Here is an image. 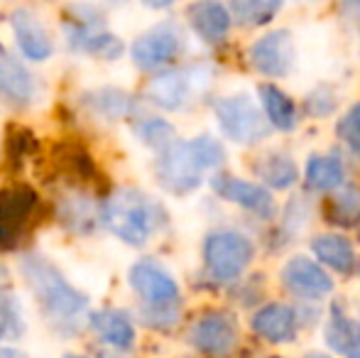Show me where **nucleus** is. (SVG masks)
<instances>
[{
    "label": "nucleus",
    "instance_id": "2",
    "mask_svg": "<svg viewBox=\"0 0 360 358\" xmlns=\"http://www.w3.org/2000/svg\"><path fill=\"white\" fill-rule=\"evenodd\" d=\"M101 224L123 243L145 245L162 224V209L138 189H118L101 206Z\"/></svg>",
    "mask_w": 360,
    "mask_h": 358
},
{
    "label": "nucleus",
    "instance_id": "6",
    "mask_svg": "<svg viewBox=\"0 0 360 358\" xmlns=\"http://www.w3.org/2000/svg\"><path fill=\"white\" fill-rule=\"evenodd\" d=\"M130 287L135 295L145 302V305L155 307V309H169L179 302L181 292L176 280L169 275L160 263L155 260H138L130 268Z\"/></svg>",
    "mask_w": 360,
    "mask_h": 358
},
{
    "label": "nucleus",
    "instance_id": "28",
    "mask_svg": "<svg viewBox=\"0 0 360 358\" xmlns=\"http://www.w3.org/2000/svg\"><path fill=\"white\" fill-rule=\"evenodd\" d=\"M20 329V309L13 297H0V339L5 334H18Z\"/></svg>",
    "mask_w": 360,
    "mask_h": 358
},
{
    "label": "nucleus",
    "instance_id": "31",
    "mask_svg": "<svg viewBox=\"0 0 360 358\" xmlns=\"http://www.w3.org/2000/svg\"><path fill=\"white\" fill-rule=\"evenodd\" d=\"M64 358H86V356H79V354H69V356H64Z\"/></svg>",
    "mask_w": 360,
    "mask_h": 358
},
{
    "label": "nucleus",
    "instance_id": "30",
    "mask_svg": "<svg viewBox=\"0 0 360 358\" xmlns=\"http://www.w3.org/2000/svg\"><path fill=\"white\" fill-rule=\"evenodd\" d=\"M0 358H25V354H20L15 349H0Z\"/></svg>",
    "mask_w": 360,
    "mask_h": 358
},
{
    "label": "nucleus",
    "instance_id": "29",
    "mask_svg": "<svg viewBox=\"0 0 360 358\" xmlns=\"http://www.w3.org/2000/svg\"><path fill=\"white\" fill-rule=\"evenodd\" d=\"M143 5H147V8L152 10H162V8H169V5H174L176 0H140Z\"/></svg>",
    "mask_w": 360,
    "mask_h": 358
},
{
    "label": "nucleus",
    "instance_id": "5",
    "mask_svg": "<svg viewBox=\"0 0 360 358\" xmlns=\"http://www.w3.org/2000/svg\"><path fill=\"white\" fill-rule=\"evenodd\" d=\"M216 120L228 140L255 145L270 135V120L248 96H228L216 103Z\"/></svg>",
    "mask_w": 360,
    "mask_h": 358
},
{
    "label": "nucleus",
    "instance_id": "4",
    "mask_svg": "<svg viewBox=\"0 0 360 358\" xmlns=\"http://www.w3.org/2000/svg\"><path fill=\"white\" fill-rule=\"evenodd\" d=\"M255 248L243 234L214 231L204 241V263L211 277L218 282H233L250 265Z\"/></svg>",
    "mask_w": 360,
    "mask_h": 358
},
{
    "label": "nucleus",
    "instance_id": "23",
    "mask_svg": "<svg viewBox=\"0 0 360 358\" xmlns=\"http://www.w3.org/2000/svg\"><path fill=\"white\" fill-rule=\"evenodd\" d=\"M282 8V0H231V18L245 27L267 25Z\"/></svg>",
    "mask_w": 360,
    "mask_h": 358
},
{
    "label": "nucleus",
    "instance_id": "27",
    "mask_svg": "<svg viewBox=\"0 0 360 358\" xmlns=\"http://www.w3.org/2000/svg\"><path fill=\"white\" fill-rule=\"evenodd\" d=\"M336 133L348 148L353 150L356 155H360V103L353 106L336 125Z\"/></svg>",
    "mask_w": 360,
    "mask_h": 358
},
{
    "label": "nucleus",
    "instance_id": "11",
    "mask_svg": "<svg viewBox=\"0 0 360 358\" xmlns=\"http://www.w3.org/2000/svg\"><path fill=\"white\" fill-rule=\"evenodd\" d=\"M191 344L206 356H223L236 346L238 329L233 319L221 312H206L196 324L191 326Z\"/></svg>",
    "mask_w": 360,
    "mask_h": 358
},
{
    "label": "nucleus",
    "instance_id": "26",
    "mask_svg": "<svg viewBox=\"0 0 360 358\" xmlns=\"http://www.w3.org/2000/svg\"><path fill=\"white\" fill-rule=\"evenodd\" d=\"M138 138L150 148H167L169 143H174V128L162 118H147L138 125Z\"/></svg>",
    "mask_w": 360,
    "mask_h": 358
},
{
    "label": "nucleus",
    "instance_id": "18",
    "mask_svg": "<svg viewBox=\"0 0 360 358\" xmlns=\"http://www.w3.org/2000/svg\"><path fill=\"white\" fill-rule=\"evenodd\" d=\"M91 329L103 344L113 346L118 351H128L135 344V326L128 314L118 309H103L91 317Z\"/></svg>",
    "mask_w": 360,
    "mask_h": 358
},
{
    "label": "nucleus",
    "instance_id": "17",
    "mask_svg": "<svg viewBox=\"0 0 360 358\" xmlns=\"http://www.w3.org/2000/svg\"><path fill=\"white\" fill-rule=\"evenodd\" d=\"M69 44L101 59H118L123 54L120 39L108 30H101L96 23H79L69 27Z\"/></svg>",
    "mask_w": 360,
    "mask_h": 358
},
{
    "label": "nucleus",
    "instance_id": "1",
    "mask_svg": "<svg viewBox=\"0 0 360 358\" xmlns=\"http://www.w3.org/2000/svg\"><path fill=\"white\" fill-rule=\"evenodd\" d=\"M223 145L211 135L194 140H174L160 150L157 179L172 194H189L201 184V174L223 162Z\"/></svg>",
    "mask_w": 360,
    "mask_h": 358
},
{
    "label": "nucleus",
    "instance_id": "32",
    "mask_svg": "<svg viewBox=\"0 0 360 358\" xmlns=\"http://www.w3.org/2000/svg\"><path fill=\"white\" fill-rule=\"evenodd\" d=\"M311 358H323V356H319V354H311Z\"/></svg>",
    "mask_w": 360,
    "mask_h": 358
},
{
    "label": "nucleus",
    "instance_id": "7",
    "mask_svg": "<svg viewBox=\"0 0 360 358\" xmlns=\"http://www.w3.org/2000/svg\"><path fill=\"white\" fill-rule=\"evenodd\" d=\"M181 52V32L174 25H157V27L147 30L140 34L130 47V57H133L135 67L143 72H152L172 59H176Z\"/></svg>",
    "mask_w": 360,
    "mask_h": 358
},
{
    "label": "nucleus",
    "instance_id": "16",
    "mask_svg": "<svg viewBox=\"0 0 360 358\" xmlns=\"http://www.w3.org/2000/svg\"><path fill=\"white\" fill-rule=\"evenodd\" d=\"M37 84L30 69L18 59H0V96L13 106H27L34 101Z\"/></svg>",
    "mask_w": 360,
    "mask_h": 358
},
{
    "label": "nucleus",
    "instance_id": "15",
    "mask_svg": "<svg viewBox=\"0 0 360 358\" xmlns=\"http://www.w3.org/2000/svg\"><path fill=\"white\" fill-rule=\"evenodd\" d=\"M186 18H189V25L194 27V32L209 44L221 42L233 23L228 8L223 3H218V0H199V3H194L186 10Z\"/></svg>",
    "mask_w": 360,
    "mask_h": 358
},
{
    "label": "nucleus",
    "instance_id": "21",
    "mask_svg": "<svg viewBox=\"0 0 360 358\" xmlns=\"http://www.w3.org/2000/svg\"><path fill=\"white\" fill-rule=\"evenodd\" d=\"M255 172L265 184H270L272 189H287L292 186L299 177V170L294 165V160L289 155L272 153L260 158V162L255 165Z\"/></svg>",
    "mask_w": 360,
    "mask_h": 358
},
{
    "label": "nucleus",
    "instance_id": "14",
    "mask_svg": "<svg viewBox=\"0 0 360 358\" xmlns=\"http://www.w3.org/2000/svg\"><path fill=\"white\" fill-rule=\"evenodd\" d=\"M191 91H194V79L186 69H174V72L160 74L155 82L147 87V98L157 108L165 110H179L186 106Z\"/></svg>",
    "mask_w": 360,
    "mask_h": 358
},
{
    "label": "nucleus",
    "instance_id": "12",
    "mask_svg": "<svg viewBox=\"0 0 360 358\" xmlns=\"http://www.w3.org/2000/svg\"><path fill=\"white\" fill-rule=\"evenodd\" d=\"M211 186L221 199L231 201V204H238L243 209L252 211V214L267 216L275 214V201H272L270 191L260 184H252V181L238 179V177H228V174H218V177L211 179Z\"/></svg>",
    "mask_w": 360,
    "mask_h": 358
},
{
    "label": "nucleus",
    "instance_id": "22",
    "mask_svg": "<svg viewBox=\"0 0 360 358\" xmlns=\"http://www.w3.org/2000/svg\"><path fill=\"white\" fill-rule=\"evenodd\" d=\"M346 179V170L338 162L336 158H323V155H316V158L309 160L307 165V184L316 191H333L336 186L343 184Z\"/></svg>",
    "mask_w": 360,
    "mask_h": 358
},
{
    "label": "nucleus",
    "instance_id": "9",
    "mask_svg": "<svg viewBox=\"0 0 360 358\" xmlns=\"http://www.w3.org/2000/svg\"><path fill=\"white\" fill-rule=\"evenodd\" d=\"M250 64L265 77H287L294 67V42L287 30H272L250 47Z\"/></svg>",
    "mask_w": 360,
    "mask_h": 358
},
{
    "label": "nucleus",
    "instance_id": "10",
    "mask_svg": "<svg viewBox=\"0 0 360 358\" xmlns=\"http://www.w3.org/2000/svg\"><path fill=\"white\" fill-rule=\"evenodd\" d=\"M282 285L299 300H323L333 290V280L326 275V270L304 255L287 260L282 268Z\"/></svg>",
    "mask_w": 360,
    "mask_h": 358
},
{
    "label": "nucleus",
    "instance_id": "13",
    "mask_svg": "<svg viewBox=\"0 0 360 358\" xmlns=\"http://www.w3.org/2000/svg\"><path fill=\"white\" fill-rule=\"evenodd\" d=\"M252 331L270 344H287L297 336V314L292 307L272 302L252 317Z\"/></svg>",
    "mask_w": 360,
    "mask_h": 358
},
{
    "label": "nucleus",
    "instance_id": "3",
    "mask_svg": "<svg viewBox=\"0 0 360 358\" xmlns=\"http://www.w3.org/2000/svg\"><path fill=\"white\" fill-rule=\"evenodd\" d=\"M20 270H22L25 282L34 292L37 302L54 319L69 321L76 319L81 312H86V307H89L86 295L81 290H76L72 282L62 275V270L44 255H25L20 260Z\"/></svg>",
    "mask_w": 360,
    "mask_h": 358
},
{
    "label": "nucleus",
    "instance_id": "19",
    "mask_svg": "<svg viewBox=\"0 0 360 358\" xmlns=\"http://www.w3.org/2000/svg\"><path fill=\"white\" fill-rule=\"evenodd\" d=\"M314 255L323 265L341 272V275H351L356 270V248H353V243L346 236L323 234L319 238H314Z\"/></svg>",
    "mask_w": 360,
    "mask_h": 358
},
{
    "label": "nucleus",
    "instance_id": "24",
    "mask_svg": "<svg viewBox=\"0 0 360 358\" xmlns=\"http://www.w3.org/2000/svg\"><path fill=\"white\" fill-rule=\"evenodd\" d=\"M89 106L96 110L98 115L108 120H118L128 113L130 108V98L125 91H118V89H98L89 96Z\"/></svg>",
    "mask_w": 360,
    "mask_h": 358
},
{
    "label": "nucleus",
    "instance_id": "25",
    "mask_svg": "<svg viewBox=\"0 0 360 358\" xmlns=\"http://www.w3.org/2000/svg\"><path fill=\"white\" fill-rule=\"evenodd\" d=\"M333 224L338 226H353L360 219V191L358 189H346L341 194L333 196L331 209H328Z\"/></svg>",
    "mask_w": 360,
    "mask_h": 358
},
{
    "label": "nucleus",
    "instance_id": "8",
    "mask_svg": "<svg viewBox=\"0 0 360 358\" xmlns=\"http://www.w3.org/2000/svg\"><path fill=\"white\" fill-rule=\"evenodd\" d=\"M10 30L18 42V49L30 62H47L54 54V39L49 34L47 25L42 23L37 13L27 8H18L10 15Z\"/></svg>",
    "mask_w": 360,
    "mask_h": 358
},
{
    "label": "nucleus",
    "instance_id": "20",
    "mask_svg": "<svg viewBox=\"0 0 360 358\" xmlns=\"http://www.w3.org/2000/svg\"><path fill=\"white\" fill-rule=\"evenodd\" d=\"M260 101L270 125H275L280 130H294V125H297V108H294L292 98L285 91L277 89L275 84H262Z\"/></svg>",
    "mask_w": 360,
    "mask_h": 358
}]
</instances>
